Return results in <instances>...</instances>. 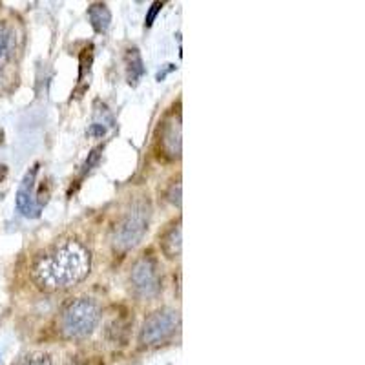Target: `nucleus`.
Wrapping results in <instances>:
<instances>
[{"mask_svg": "<svg viewBox=\"0 0 365 365\" xmlns=\"http://www.w3.org/2000/svg\"><path fill=\"white\" fill-rule=\"evenodd\" d=\"M91 254L77 240L58 241L38 254L31 265V278L42 291H68L88 278Z\"/></svg>", "mask_w": 365, "mask_h": 365, "instance_id": "nucleus-1", "label": "nucleus"}, {"mask_svg": "<svg viewBox=\"0 0 365 365\" xmlns=\"http://www.w3.org/2000/svg\"><path fill=\"white\" fill-rule=\"evenodd\" d=\"M152 205L148 197L141 195L128 203L112 230V245L117 252H128L143 241L148 232Z\"/></svg>", "mask_w": 365, "mask_h": 365, "instance_id": "nucleus-2", "label": "nucleus"}, {"mask_svg": "<svg viewBox=\"0 0 365 365\" xmlns=\"http://www.w3.org/2000/svg\"><path fill=\"white\" fill-rule=\"evenodd\" d=\"M101 322V307L96 299L77 298L61 314L58 329L68 340H83L96 331Z\"/></svg>", "mask_w": 365, "mask_h": 365, "instance_id": "nucleus-3", "label": "nucleus"}, {"mask_svg": "<svg viewBox=\"0 0 365 365\" xmlns=\"http://www.w3.org/2000/svg\"><path fill=\"white\" fill-rule=\"evenodd\" d=\"M179 329V312L174 309H159L145 319L139 341L146 347H155L170 340Z\"/></svg>", "mask_w": 365, "mask_h": 365, "instance_id": "nucleus-4", "label": "nucleus"}, {"mask_svg": "<svg viewBox=\"0 0 365 365\" xmlns=\"http://www.w3.org/2000/svg\"><path fill=\"white\" fill-rule=\"evenodd\" d=\"M130 285L141 298H154L161 291V274L159 265L152 256H143L133 263L130 270Z\"/></svg>", "mask_w": 365, "mask_h": 365, "instance_id": "nucleus-5", "label": "nucleus"}, {"mask_svg": "<svg viewBox=\"0 0 365 365\" xmlns=\"http://www.w3.org/2000/svg\"><path fill=\"white\" fill-rule=\"evenodd\" d=\"M181 113L166 115L159 126V152L168 161H175L181 158Z\"/></svg>", "mask_w": 365, "mask_h": 365, "instance_id": "nucleus-6", "label": "nucleus"}, {"mask_svg": "<svg viewBox=\"0 0 365 365\" xmlns=\"http://www.w3.org/2000/svg\"><path fill=\"white\" fill-rule=\"evenodd\" d=\"M38 174V163L34 165L26 172L24 179H22L21 187L17 190V210L26 217H38L41 216L42 208L38 207L37 200H35V179Z\"/></svg>", "mask_w": 365, "mask_h": 365, "instance_id": "nucleus-7", "label": "nucleus"}, {"mask_svg": "<svg viewBox=\"0 0 365 365\" xmlns=\"http://www.w3.org/2000/svg\"><path fill=\"white\" fill-rule=\"evenodd\" d=\"M181 220L174 221L161 236V250L168 259H175L181 254Z\"/></svg>", "mask_w": 365, "mask_h": 365, "instance_id": "nucleus-8", "label": "nucleus"}, {"mask_svg": "<svg viewBox=\"0 0 365 365\" xmlns=\"http://www.w3.org/2000/svg\"><path fill=\"white\" fill-rule=\"evenodd\" d=\"M88 21H90L91 28L96 29L97 34H104L112 24V13H110L108 6L103 4V2L91 4L88 8Z\"/></svg>", "mask_w": 365, "mask_h": 365, "instance_id": "nucleus-9", "label": "nucleus"}, {"mask_svg": "<svg viewBox=\"0 0 365 365\" xmlns=\"http://www.w3.org/2000/svg\"><path fill=\"white\" fill-rule=\"evenodd\" d=\"M126 66H128L126 68V70H128V83L132 84V86H135L146 71L145 63H143V58H141V53H139L137 48L128 50V55H126Z\"/></svg>", "mask_w": 365, "mask_h": 365, "instance_id": "nucleus-10", "label": "nucleus"}, {"mask_svg": "<svg viewBox=\"0 0 365 365\" xmlns=\"http://www.w3.org/2000/svg\"><path fill=\"white\" fill-rule=\"evenodd\" d=\"M13 48V35L8 26L0 24V66L6 63L11 55Z\"/></svg>", "mask_w": 365, "mask_h": 365, "instance_id": "nucleus-11", "label": "nucleus"}, {"mask_svg": "<svg viewBox=\"0 0 365 365\" xmlns=\"http://www.w3.org/2000/svg\"><path fill=\"white\" fill-rule=\"evenodd\" d=\"M17 365H53L50 354L46 353H37V354H29V356L22 358Z\"/></svg>", "mask_w": 365, "mask_h": 365, "instance_id": "nucleus-12", "label": "nucleus"}, {"mask_svg": "<svg viewBox=\"0 0 365 365\" xmlns=\"http://www.w3.org/2000/svg\"><path fill=\"white\" fill-rule=\"evenodd\" d=\"M101 152H103V146H97V148H93L90 152V154H88L86 163H84V165H83V175H86L88 172H90L91 168H93V166H96L97 163H99Z\"/></svg>", "mask_w": 365, "mask_h": 365, "instance_id": "nucleus-13", "label": "nucleus"}, {"mask_svg": "<svg viewBox=\"0 0 365 365\" xmlns=\"http://www.w3.org/2000/svg\"><path fill=\"white\" fill-rule=\"evenodd\" d=\"M166 197H168V201H170L172 205L181 207V182H174L170 187V190H168V194H166Z\"/></svg>", "mask_w": 365, "mask_h": 365, "instance_id": "nucleus-14", "label": "nucleus"}, {"mask_svg": "<svg viewBox=\"0 0 365 365\" xmlns=\"http://www.w3.org/2000/svg\"><path fill=\"white\" fill-rule=\"evenodd\" d=\"M161 9H163V2H154V4H152V8L148 9V13H146V19H145L146 28H150V26L154 24L155 17H158V13L161 11Z\"/></svg>", "mask_w": 365, "mask_h": 365, "instance_id": "nucleus-15", "label": "nucleus"}, {"mask_svg": "<svg viewBox=\"0 0 365 365\" xmlns=\"http://www.w3.org/2000/svg\"><path fill=\"white\" fill-rule=\"evenodd\" d=\"M88 133L93 137H103L104 133H106V126H103L101 123H93V125L90 126V130H88Z\"/></svg>", "mask_w": 365, "mask_h": 365, "instance_id": "nucleus-16", "label": "nucleus"}, {"mask_svg": "<svg viewBox=\"0 0 365 365\" xmlns=\"http://www.w3.org/2000/svg\"><path fill=\"white\" fill-rule=\"evenodd\" d=\"M174 70H175V66H174V64H166V68H165V70H163V71H159V73H158V81H159V83H161V81H165V77H166V75L170 73V71H174Z\"/></svg>", "mask_w": 365, "mask_h": 365, "instance_id": "nucleus-17", "label": "nucleus"}]
</instances>
